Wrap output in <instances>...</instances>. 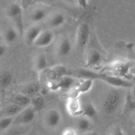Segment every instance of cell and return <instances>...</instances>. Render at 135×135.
I'll return each instance as SVG.
<instances>
[{"instance_id": "1", "label": "cell", "mask_w": 135, "mask_h": 135, "mask_svg": "<svg viewBox=\"0 0 135 135\" xmlns=\"http://www.w3.org/2000/svg\"><path fill=\"white\" fill-rule=\"evenodd\" d=\"M78 76L83 79L100 80L115 88H132L133 83L121 76L108 75L102 73H96L88 69H80L76 72Z\"/></svg>"}, {"instance_id": "2", "label": "cell", "mask_w": 135, "mask_h": 135, "mask_svg": "<svg viewBox=\"0 0 135 135\" xmlns=\"http://www.w3.org/2000/svg\"><path fill=\"white\" fill-rule=\"evenodd\" d=\"M124 95L120 89H112L106 94L102 102L104 112L108 115L115 113L123 102Z\"/></svg>"}, {"instance_id": "3", "label": "cell", "mask_w": 135, "mask_h": 135, "mask_svg": "<svg viewBox=\"0 0 135 135\" xmlns=\"http://www.w3.org/2000/svg\"><path fill=\"white\" fill-rule=\"evenodd\" d=\"M7 15L13 23L15 25L18 34L21 36H23L25 32V25L22 7L17 3L11 4L8 8Z\"/></svg>"}, {"instance_id": "4", "label": "cell", "mask_w": 135, "mask_h": 135, "mask_svg": "<svg viewBox=\"0 0 135 135\" xmlns=\"http://www.w3.org/2000/svg\"><path fill=\"white\" fill-rule=\"evenodd\" d=\"M90 30L89 26L86 22H83L79 26L76 32V46L77 51L80 54H84L90 39Z\"/></svg>"}, {"instance_id": "5", "label": "cell", "mask_w": 135, "mask_h": 135, "mask_svg": "<svg viewBox=\"0 0 135 135\" xmlns=\"http://www.w3.org/2000/svg\"><path fill=\"white\" fill-rule=\"evenodd\" d=\"M36 113L35 109L31 105H28L24 108L21 112L15 116L13 123L20 125H27L30 123L35 119Z\"/></svg>"}, {"instance_id": "6", "label": "cell", "mask_w": 135, "mask_h": 135, "mask_svg": "<svg viewBox=\"0 0 135 135\" xmlns=\"http://www.w3.org/2000/svg\"><path fill=\"white\" fill-rule=\"evenodd\" d=\"M54 39V34L51 30H42L34 42V45L38 47H45L50 46Z\"/></svg>"}, {"instance_id": "7", "label": "cell", "mask_w": 135, "mask_h": 135, "mask_svg": "<svg viewBox=\"0 0 135 135\" xmlns=\"http://www.w3.org/2000/svg\"><path fill=\"white\" fill-rule=\"evenodd\" d=\"M66 108L69 114L73 117L81 115V104L79 98H67Z\"/></svg>"}, {"instance_id": "8", "label": "cell", "mask_w": 135, "mask_h": 135, "mask_svg": "<svg viewBox=\"0 0 135 135\" xmlns=\"http://www.w3.org/2000/svg\"><path fill=\"white\" fill-rule=\"evenodd\" d=\"M61 115L60 112L57 109H51L47 113L46 118V122L50 128H55L60 124Z\"/></svg>"}, {"instance_id": "9", "label": "cell", "mask_w": 135, "mask_h": 135, "mask_svg": "<svg viewBox=\"0 0 135 135\" xmlns=\"http://www.w3.org/2000/svg\"><path fill=\"white\" fill-rule=\"evenodd\" d=\"M81 115L89 119H95L97 117V110L92 102H87L81 105Z\"/></svg>"}, {"instance_id": "10", "label": "cell", "mask_w": 135, "mask_h": 135, "mask_svg": "<svg viewBox=\"0 0 135 135\" xmlns=\"http://www.w3.org/2000/svg\"><path fill=\"white\" fill-rule=\"evenodd\" d=\"M42 31V28L40 26H33L30 28L26 34V40L28 44H34V42L39 36Z\"/></svg>"}, {"instance_id": "11", "label": "cell", "mask_w": 135, "mask_h": 135, "mask_svg": "<svg viewBox=\"0 0 135 135\" xmlns=\"http://www.w3.org/2000/svg\"><path fill=\"white\" fill-rule=\"evenodd\" d=\"M72 50V44L68 38H63L60 42L58 48V52L61 57L68 56Z\"/></svg>"}, {"instance_id": "12", "label": "cell", "mask_w": 135, "mask_h": 135, "mask_svg": "<svg viewBox=\"0 0 135 135\" xmlns=\"http://www.w3.org/2000/svg\"><path fill=\"white\" fill-rule=\"evenodd\" d=\"M31 98L23 93L17 94L12 98V103L15 104L22 108H25L30 105Z\"/></svg>"}, {"instance_id": "13", "label": "cell", "mask_w": 135, "mask_h": 135, "mask_svg": "<svg viewBox=\"0 0 135 135\" xmlns=\"http://www.w3.org/2000/svg\"><path fill=\"white\" fill-rule=\"evenodd\" d=\"M101 61V54L96 50H92L88 54L86 62V67H95L100 64Z\"/></svg>"}, {"instance_id": "14", "label": "cell", "mask_w": 135, "mask_h": 135, "mask_svg": "<svg viewBox=\"0 0 135 135\" xmlns=\"http://www.w3.org/2000/svg\"><path fill=\"white\" fill-rule=\"evenodd\" d=\"M30 105L36 112H40L45 106V99L42 94H36L31 98Z\"/></svg>"}, {"instance_id": "15", "label": "cell", "mask_w": 135, "mask_h": 135, "mask_svg": "<svg viewBox=\"0 0 135 135\" xmlns=\"http://www.w3.org/2000/svg\"><path fill=\"white\" fill-rule=\"evenodd\" d=\"M13 75L8 71H3L0 73V88L5 89L9 87L13 82Z\"/></svg>"}, {"instance_id": "16", "label": "cell", "mask_w": 135, "mask_h": 135, "mask_svg": "<svg viewBox=\"0 0 135 135\" xmlns=\"http://www.w3.org/2000/svg\"><path fill=\"white\" fill-rule=\"evenodd\" d=\"M41 88L39 83L34 82V83H30L27 86H26L22 90V93L29 97H33L35 95L38 94Z\"/></svg>"}, {"instance_id": "17", "label": "cell", "mask_w": 135, "mask_h": 135, "mask_svg": "<svg viewBox=\"0 0 135 135\" xmlns=\"http://www.w3.org/2000/svg\"><path fill=\"white\" fill-rule=\"evenodd\" d=\"M94 80L91 79H83V81L80 82L76 86V88L80 94H86L89 92L93 86Z\"/></svg>"}, {"instance_id": "18", "label": "cell", "mask_w": 135, "mask_h": 135, "mask_svg": "<svg viewBox=\"0 0 135 135\" xmlns=\"http://www.w3.org/2000/svg\"><path fill=\"white\" fill-rule=\"evenodd\" d=\"M131 67L130 64L126 63H119L117 64H115L113 66V68L114 69V71L116 73L118 74L119 76L123 77V76H126L127 74L129 73V69Z\"/></svg>"}, {"instance_id": "19", "label": "cell", "mask_w": 135, "mask_h": 135, "mask_svg": "<svg viewBox=\"0 0 135 135\" xmlns=\"http://www.w3.org/2000/svg\"><path fill=\"white\" fill-rule=\"evenodd\" d=\"M74 83H75V80L73 78L65 75V76H61V80L58 82V85L60 89L69 90L72 88Z\"/></svg>"}, {"instance_id": "20", "label": "cell", "mask_w": 135, "mask_h": 135, "mask_svg": "<svg viewBox=\"0 0 135 135\" xmlns=\"http://www.w3.org/2000/svg\"><path fill=\"white\" fill-rule=\"evenodd\" d=\"M23 108H22V107L19 106L17 104L12 103L5 108V111H4V113H5V116L14 117V116L18 115Z\"/></svg>"}, {"instance_id": "21", "label": "cell", "mask_w": 135, "mask_h": 135, "mask_svg": "<svg viewBox=\"0 0 135 135\" xmlns=\"http://www.w3.org/2000/svg\"><path fill=\"white\" fill-rule=\"evenodd\" d=\"M17 36H18V32L16 29L12 27H9L6 29L4 33V38L5 41L9 44L13 43L17 40Z\"/></svg>"}, {"instance_id": "22", "label": "cell", "mask_w": 135, "mask_h": 135, "mask_svg": "<svg viewBox=\"0 0 135 135\" xmlns=\"http://www.w3.org/2000/svg\"><path fill=\"white\" fill-rule=\"evenodd\" d=\"M65 22V17L61 13H57L51 18L50 21V26L53 28H58L63 25Z\"/></svg>"}, {"instance_id": "23", "label": "cell", "mask_w": 135, "mask_h": 135, "mask_svg": "<svg viewBox=\"0 0 135 135\" xmlns=\"http://www.w3.org/2000/svg\"><path fill=\"white\" fill-rule=\"evenodd\" d=\"M77 129L83 133L88 131L91 129V123L89 119L85 117L80 119L77 123Z\"/></svg>"}, {"instance_id": "24", "label": "cell", "mask_w": 135, "mask_h": 135, "mask_svg": "<svg viewBox=\"0 0 135 135\" xmlns=\"http://www.w3.org/2000/svg\"><path fill=\"white\" fill-rule=\"evenodd\" d=\"M48 62L47 57L43 54H41L37 57L36 61V67L39 71H43L47 68Z\"/></svg>"}, {"instance_id": "25", "label": "cell", "mask_w": 135, "mask_h": 135, "mask_svg": "<svg viewBox=\"0 0 135 135\" xmlns=\"http://www.w3.org/2000/svg\"><path fill=\"white\" fill-rule=\"evenodd\" d=\"M47 11L43 9H38L31 15V20L34 22H39L46 18Z\"/></svg>"}, {"instance_id": "26", "label": "cell", "mask_w": 135, "mask_h": 135, "mask_svg": "<svg viewBox=\"0 0 135 135\" xmlns=\"http://www.w3.org/2000/svg\"><path fill=\"white\" fill-rule=\"evenodd\" d=\"M14 117L5 116L0 119V132L7 129L13 123Z\"/></svg>"}, {"instance_id": "27", "label": "cell", "mask_w": 135, "mask_h": 135, "mask_svg": "<svg viewBox=\"0 0 135 135\" xmlns=\"http://www.w3.org/2000/svg\"><path fill=\"white\" fill-rule=\"evenodd\" d=\"M53 73L56 76L61 77L68 75V69L63 65H57L53 68Z\"/></svg>"}, {"instance_id": "28", "label": "cell", "mask_w": 135, "mask_h": 135, "mask_svg": "<svg viewBox=\"0 0 135 135\" xmlns=\"http://www.w3.org/2000/svg\"><path fill=\"white\" fill-rule=\"evenodd\" d=\"M79 95H80V93L75 87V88L70 90L69 92H68V94H67L68 98H76L79 97Z\"/></svg>"}, {"instance_id": "29", "label": "cell", "mask_w": 135, "mask_h": 135, "mask_svg": "<svg viewBox=\"0 0 135 135\" xmlns=\"http://www.w3.org/2000/svg\"><path fill=\"white\" fill-rule=\"evenodd\" d=\"M63 135H75L76 133L74 129H71V128H67V129H65L63 132L62 133Z\"/></svg>"}, {"instance_id": "30", "label": "cell", "mask_w": 135, "mask_h": 135, "mask_svg": "<svg viewBox=\"0 0 135 135\" xmlns=\"http://www.w3.org/2000/svg\"><path fill=\"white\" fill-rule=\"evenodd\" d=\"M76 1L83 8H86L88 5V0H76Z\"/></svg>"}, {"instance_id": "31", "label": "cell", "mask_w": 135, "mask_h": 135, "mask_svg": "<svg viewBox=\"0 0 135 135\" xmlns=\"http://www.w3.org/2000/svg\"><path fill=\"white\" fill-rule=\"evenodd\" d=\"M5 52H6V48L5 47V46L0 44V57L3 56Z\"/></svg>"}, {"instance_id": "32", "label": "cell", "mask_w": 135, "mask_h": 135, "mask_svg": "<svg viewBox=\"0 0 135 135\" xmlns=\"http://www.w3.org/2000/svg\"><path fill=\"white\" fill-rule=\"evenodd\" d=\"M129 73L132 74V75L135 76V65L133 66V67H131L130 69H129Z\"/></svg>"}, {"instance_id": "33", "label": "cell", "mask_w": 135, "mask_h": 135, "mask_svg": "<svg viewBox=\"0 0 135 135\" xmlns=\"http://www.w3.org/2000/svg\"><path fill=\"white\" fill-rule=\"evenodd\" d=\"M63 1L68 3H72V2H74V1H76V0H63Z\"/></svg>"}, {"instance_id": "34", "label": "cell", "mask_w": 135, "mask_h": 135, "mask_svg": "<svg viewBox=\"0 0 135 135\" xmlns=\"http://www.w3.org/2000/svg\"><path fill=\"white\" fill-rule=\"evenodd\" d=\"M42 1H45V2H51V1H53L54 0H42Z\"/></svg>"}]
</instances>
